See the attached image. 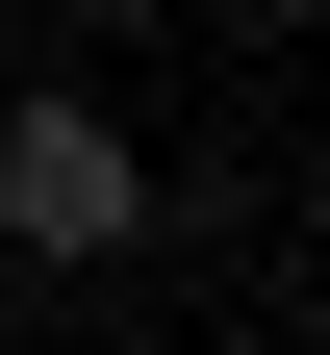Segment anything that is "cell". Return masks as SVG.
I'll list each match as a JSON object with an SVG mask.
<instances>
[{
  "mask_svg": "<svg viewBox=\"0 0 330 355\" xmlns=\"http://www.w3.org/2000/svg\"><path fill=\"white\" fill-rule=\"evenodd\" d=\"M127 229H153V153H127V102H0V254L102 279Z\"/></svg>",
  "mask_w": 330,
  "mask_h": 355,
  "instance_id": "6da1fadb",
  "label": "cell"
}]
</instances>
